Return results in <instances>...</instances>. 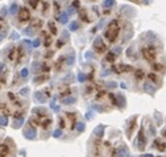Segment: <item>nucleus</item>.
Masks as SVG:
<instances>
[{
  "label": "nucleus",
  "mask_w": 166,
  "mask_h": 157,
  "mask_svg": "<svg viewBox=\"0 0 166 157\" xmlns=\"http://www.w3.org/2000/svg\"><path fill=\"white\" fill-rule=\"evenodd\" d=\"M41 0H29V4H31L32 8H37V4L40 3Z\"/></svg>",
  "instance_id": "393cba45"
},
{
  "label": "nucleus",
  "mask_w": 166,
  "mask_h": 157,
  "mask_svg": "<svg viewBox=\"0 0 166 157\" xmlns=\"http://www.w3.org/2000/svg\"><path fill=\"white\" fill-rule=\"evenodd\" d=\"M78 81H79V82H82V83L86 81V75L83 74V73H79V74H78Z\"/></svg>",
  "instance_id": "bb28decb"
},
{
  "label": "nucleus",
  "mask_w": 166,
  "mask_h": 157,
  "mask_svg": "<svg viewBox=\"0 0 166 157\" xmlns=\"http://www.w3.org/2000/svg\"><path fill=\"white\" fill-rule=\"evenodd\" d=\"M116 153H117L119 157H128V156H129L128 148H127L125 145H121V147H120L117 150H116Z\"/></svg>",
  "instance_id": "423d86ee"
},
{
  "label": "nucleus",
  "mask_w": 166,
  "mask_h": 157,
  "mask_svg": "<svg viewBox=\"0 0 166 157\" xmlns=\"http://www.w3.org/2000/svg\"><path fill=\"white\" fill-rule=\"evenodd\" d=\"M75 98H73V96H69V98H65V99H62V103L63 104H73V103H75Z\"/></svg>",
  "instance_id": "dca6fc26"
},
{
  "label": "nucleus",
  "mask_w": 166,
  "mask_h": 157,
  "mask_svg": "<svg viewBox=\"0 0 166 157\" xmlns=\"http://www.w3.org/2000/svg\"><path fill=\"white\" fill-rule=\"evenodd\" d=\"M137 145H139V149H144V145H145V137H144V132H142V130L139 132V137H137Z\"/></svg>",
  "instance_id": "39448f33"
},
{
  "label": "nucleus",
  "mask_w": 166,
  "mask_h": 157,
  "mask_svg": "<svg viewBox=\"0 0 166 157\" xmlns=\"http://www.w3.org/2000/svg\"><path fill=\"white\" fill-rule=\"evenodd\" d=\"M5 36H7V31H5V29H3V31L0 32V41H1V40H3Z\"/></svg>",
  "instance_id": "2f4dec72"
},
{
  "label": "nucleus",
  "mask_w": 166,
  "mask_h": 157,
  "mask_svg": "<svg viewBox=\"0 0 166 157\" xmlns=\"http://www.w3.org/2000/svg\"><path fill=\"white\" fill-rule=\"evenodd\" d=\"M149 78L152 79V81H154V82H157V81H158L157 75H156V74H153V73H150V74H149Z\"/></svg>",
  "instance_id": "72a5a7b5"
},
{
  "label": "nucleus",
  "mask_w": 166,
  "mask_h": 157,
  "mask_svg": "<svg viewBox=\"0 0 166 157\" xmlns=\"http://www.w3.org/2000/svg\"><path fill=\"white\" fill-rule=\"evenodd\" d=\"M34 98H36V100H38V102H41V103L46 102V96L44 95V92H41V91L34 92Z\"/></svg>",
  "instance_id": "9b49d317"
},
{
  "label": "nucleus",
  "mask_w": 166,
  "mask_h": 157,
  "mask_svg": "<svg viewBox=\"0 0 166 157\" xmlns=\"http://www.w3.org/2000/svg\"><path fill=\"white\" fill-rule=\"evenodd\" d=\"M77 130H78V132L85 131V124H83V123H77Z\"/></svg>",
  "instance_id": "cd10ccee"
},
{
  "label": "nucleus",
  "mask_w": 166,
  "mask_h": 157,
  "mask_svg": "<svg viewBox=\"0 0 166 157\" xmlns=\"http://www.w3.org/2000/svg\"><path fill=\"white\" fill-rule=\"evenodd\" d=\"M142 157H153V156H152V154H144Z\"/></svg>",
  "instance_id": "a18cd8bd"
},
{
  "label": "nucleus",
  "mask_w": 166,
  "mask_h": 157,
  "mask_svg": "<svg viewBox=\"0 0 166 157\" xmlns=\"http://www.w3.org/2000/svg\"><path fill=\"white\" fill-rule=\"evenodd\" d=\"M42 25V21L40 20V19H37V20H33V23H32V28H36V27H41Z\"/></svg>",
  "instance_id": "412c9836"
},
{
  "label": "nucleus",
  "mask_w": 166,
  "mask_h": 157,
  "mask_svg": "<svg viewBox=\"0 0 166 157\" xmlns=\"http://www.w3.org/2000/svg\"><path fill=\"white\" fill-rule=\"evenodd\" d=\"M28 20H31V11L25 7L20 8L19 9V21L24 23V21H28Z\"/></svg>",
  "instance_id": "20e7f679"
},
{
  "label": "nucleus",
  "mask_w": 166,
  "mask_h": 157,
  "mask_svg": "<svg viewBox=\"0 0 166 157\" xmlns=\"http://www.w3.org/2000/svg\"><path fill=\"white\" fill-rule=\"evenodd\" d=\"M81 16H82V17H85V20H86V21H90V20H88V17H87V15H86V12H85V9L81 11Z\"/></svg>",
  "instance_id": "ea45409f"
},
{
  "label": "nucleus",
  "mask_w": 166,
  "mask_h": 157,
  "mask_svg": "<svg viewBox=\"0 0 166 157\" xmlns=\"http://www.w3.org/2000/svg\"><path fill=\"white\" fill-rule=\"evenodd\" d=\"M129 126H128V128H127V133H128V136H131L132 135V131H133V128H135V124H136V118H132V119L129 120Z\"/></svg>",
  "instance_id": "9d476101"
},
{
  "label": "nucleus",
  "mask_w": 166,
  "mask_h": 157,
  "mask_svg": "<svg viewBox=\"0 0 166 157\" xmlns=\"http://www.w3.org/2000/svg\"><path fill=\"white\" fill-rule=\"evenodd\" d=\"M28 74H29V70H28V69H23V70H21V77H23V78H27Z\"/></svg>",
  "instance_id": "c85d7f7f"
},
{
  "label": "nucleus",
  "mask_w": 166,
  "mask_h": 157,
  "mask_svg": "<svg viewBox=\"0 0 166 157\" xmlns=\"http://www.w3.org/2000/svg\"><path fill=\"white\" fill-rule=\"evenodd\" d=\"M1 31H3V29H1V25H0V32H1Z\"/></svg>",
  "instance_id": "de8ad7c7"
},
{
  "label": "nucleus",
  "mask_w": 166,
  "mask_h": 157,
  "mask_svg": "<svg viewBox=\"0 0 166 157\" xmlns=\"http://www.w3.org/2000/svg\"><path fill=\"white\" fill-rule=\"evenodd\" d=\"M28 91H29V89H28V87H25V89H23V90H21V91H20V94H21V95H24V96H25V95H27V94H28Z\"/></svg>",
  "instance_id": "58836bf2"
},
{
  "label": "nucleus",
  "mask_w": 166,
  "mask_h": 157,
  "mask_svg": "<svg viewBox=\"0 0 166 157\" xmlns=\"http://www.w3.org/2000/svg\"><path fill=\"white\" fill-rule=\"evenodd\" d=\"M115 5V0H104L103 1V7L104 8H111Z\"/></svg>",
  "instance_id": "2eb2a0df"
},
{
  "label": "nucleus",
  "mask_w": 166,
  "mask_h": 157,
  "mask_svg": "<svg viewBox=\"0 0 166 157\" xmlns=\"http://www.w3.org/2000/svg\"><path fill=\"white\" fill-rule=\"evenodd\" d=\"M24 135H25V137H27V139L33 140L34 137H36V130H34V128H28V130L24 131Z\"/></svg>",
  "instance_id": "0eeeda50"
},
{
  "label": "nucleus",
  "mask_w": 166,
  "mask_h": 157,
  "mask_svg": "<svg viewBox=\"0 0 166 157\" xmlns=\"http://www.w3.org/2000/svg\"><path fill=\"white\" fill-rule=\"evenodd\" d=\"M90 1H92V0H90Z\"/></svg>",
  "instance_id": "09e8293b"
},
{
  "label": "nucleus",
  "mask_w": 166,
  "mask_h": 157,
  "mask_svg": "<svg viewBox=\"0 0 166 157\" xmlns=\"http://www.w3.org/2000/svg\"><path fill=\"white\" fill-rule=\"evenodd\" d=\"M74 59H75V55L74 54H70L67 57V61H66V63H67V65H73V63H74Z\"/></svg>",
  "instance_id": "4be33fe9"
},
{
  "label": "nucleus",
  "mask_w": 166,
  "mask_h": 157,
  "mask_svg": "<svg viewBox=\"0 0 166 157\" xmlns=\"http://www.w3.org/2000/svg\"><path fill=\"white\" fill-rule=\"evenodd\" d=\"M129 1H137V3H141V0H129Z\"/></svg>",
  "instance_id": "49530a36"
},
{
  "label": "nucleus",
  "mask_w": 166,
  "mask_h": 157,
  "mask_svg": "<svg viewBox=\"0 0 166 157\" xmlns=\"http://www.w3.org/2000/svg\"><path fill=\"white\" fill-rule=\"evenodd\" d=\"M61 133H62L61 130H55L54 132H53V136H54V137H59V136H61Z\"/></svg>",
  "instance_id": "7c9ffc66"
},
{
  "label": "nucleus",
  "mask_w": 166,
  "mask_h": 157,
  "mask_svg": "<svg viewBox=\"0 0 166 157\" xmlns=\"http://www.w3.org/2000/svg\"><path fill=\"white\" fill-rule=\"evenodd\" d=\"M58 21H59V23H62V24H66V23H67L69 21V15L67 13H61L59 15V17H58Z\"/></svg>",
  "instance_id": "ddd939ff"
},
{
  "label": "nucleus",
  "mask_w": 166,
  "mask_h": 157,
  "mask_svg": "<svg viewBox=\"0 0 166 157\" xmlns=\"http://www.w3.org/2000/svg\"><path fill=\"white\" fill-rule=\"evenodd\" d=\"M116 58V55L113 54V51H109L108 54H107V61H109V62H112L113 59Z\"/></svg>",
  "instance_id": "b1692460"
},
{
  "label": "nucleus",
  "mask_w": 166,
  "mask_h": 157,
  "mask_svg": "<svg viewBox=\"0 0 166 157\" xmlns=\"http://www.w3.org/2000/svg\"><path fill=\"white\" fill-rule=\"evenodd\" d=\"M46 78H47L46 75H44V77H40V78H36V79H34V82H36V83H40V81H44V79H46Z\"/></svg>",
  "instance_id": "e433bc0d"
},
{
  "label": "nucleus",
  "mask_w": 166,
  "mask_h": 157,
  "mask_svg": "<svg viewBox=\"0 0 166 157\" xmlns=\"http://www.w3.org/2000/svg\"><path fill=\"white\" fill-rule=\"evenodd\" d=\"M142 77H144V73L141 70H137V78H142Z\"/></svg>",
  "instance_id": "37998d69"
},
{
  "label": "nucleus",
  "mask_w": 166,
  "mask_h": 157,
  "mask_svg": "<svg viewBox=\"0 0 166 157\" xmlns=\"http://www.w3.org/2000/svg\"><path fill=\"white\" fill-rule=\"evenodd\" d=\"M24 123V118L23 116H20V118H17L16 120L13 122V128H19V127H21Z\"/></svg>",
  "instance_id": "4468645a"
},
{
  "label": "nucleus",
  "mask_w": 166,
  "mask_h": 157,
  "mask_svg": "<svg viewBox=\"0 0 166 157\" xmlns=\"http://www.w3.org/2000/svg\"><path fill=\"white\" fill-rule=\"evenodd\" d=\"M62 38H63L65 41H67L69 38H70V34H69L67 31H63V32H62Z\"/></svg>",
  "instance_id": "a878e982"
},
{
  "label": "nucleus",
  "mask_w": 166,
  "mask_h": 157,
  "mask_svg": "<svg viewBox=\"0 0 166 157\" xmlns=\"http://www.w3.org/2000/svg\"><path fill=\"white\" fill-rule=\"evenodd\" d=\"M49 29H50L51 34H55V33H57V28H55V25L53 24V23H49Z\"/></svg>",
  "instance_id": "5701e85b"
},
{
  "label": "nucleus",
  "mask_w": 166,
  "mask_h": 157,
  "mask_svg": "<svg viewBox=\"0 0 166 157\" xmlns=\"http://www.w3.org/2000/svg\"><path fill=\"white\" fill-rule=\"evenodd\" d=\"M141 53H142V57L149 62H153L157 57V50H156L154 46H152V45H149V46H144V48L141 49Z\"/></svg>",
  "instance_id": "f03ea898"
},
{
  "label": "nucleus",
  "mask_w": 166,
  "mask_h": 157,
  "mask_svg": "<svg viewBox=\"0 0 166 157\" xmlns=\"http://www.w3.org/2000/svg\"><path fill=\"white\" fill-rule=\"evenodd\" d=\"M9 152V148L5 144H0V157H5Z\"/></svg>",
  "instance_id": "f8f14e48"
},
{
  "label": "nucleus",
  "mask_w": 166,
  "mask_h": 157,
  "mask_svg": "<svg viewBox=\"0 0 166 157\" xmlns=\"http://www.w3.org/2000/svg\"><path fill=\"white\" fill-rule=\"evenodd\" d=\"M86 118H87V119H91L92 116H91V112H87V115H86Z\"/></svg>",
  "instance_id": "c03bdc74"
},
{
  "label": "nucleus",
  "mask_w": 166,
  "mask_h": 157,
  "mask_svg": "<svg viewBox=\"0 0 166 157\" xmlns=\"http://www.w3.org/2000/svg\"><path fill=\"white\" fill-rule=\"evenodd\" d=\"M24 34H25V36H33L34 34V29L33 28H27V29H24Z\"/></svg>",
  "instance_id": "6ab92c4d"
},
{
  "label": "nucleus",
  "mask_w": 166,
  "mask_h": 157,
  "mask_svg": "<svg viewBox=\"0 0 166 157\" xmlns=\"http://www.w3.org/2000/svg\"><path fill=\"white\" fill-rule=\"evenodd\" d=\"M94 135L95 136H98V137H103L104 136V126H98L94 130Z\"/></svg>",
  "instance_id": "6e6552de"
},
{
  "label": "nucleus",
  "mask_w": 166,
  "mask_h": 157,
  "mask_svg": "<svg viewBox=\"0 0 166 157\" xmlns=\"http://www.w3.org/2000/svg\"><path fill=\"white\" fill-rule=\"evenodd\" d=\"M92 46H94V49L98 51V53H104V51H107V45L104 44V41L102 40V37L95 38Z\"/></svg>",
  "instance_id": "7ed1b4c3"
},
{
  "label": "nucleus",
  "mask_w": 166,
  "mask_h": 157,
  "mask_svg": "<svg viewBox=\"0 0 166 157\" xmlns=\"http://www.w3.org/2000/svg\"><path fill=\"white\" fill-rule=\"evenodd\" d=\"M144 90H145L146 92H149V94H154V92H156V87H154L150 82H145V85H144Z\"/></svg>",
  "instance_id": "1a4fd4ad"
},
{
  "label": "nucleus",
  "mask_w": 166,
  "mask_h": 157,
  "mask_svg": "<svg viewBox=\"0 0 166 157\" xmlns=\"http://www.w3.org/2000/svg\"><path fill=\"white\" fill-rule=\"evenodd\" d=\"M92 108H94V110H96V111H103V107L96 106V104H94V106H92Z\"/></svg>",
  "instance_id": "a19ab883"
},
{
  "label": "nucleus",
  "mask_w": 166,
  "mask_h": 157,
  "mask_svg": "<svg viewBox=\"0 0 166 157\" xmlns=\"http://www.w3.org/2000/svg\"><path fill=\"white\" fill-rule=\"evenodd\" d=\"M78 28H79V24L77 23V21H73V23H70V25H69V29L73 31V32L78 31Z\"/></svg>",
  "instance_id": "a211bd4d"
},
{
  "label": "nucleus",
  "mask_w": 166,
  "mask_h": 157,
  "mask_svg": "<svg viewBox=\"0 0 166 157\" xmlns=\"http://www.w3.org/2000/svg\"><path fill=\"white\" fill-rule=\"evenodd\" d=\"M119 32H120V27H119V21H111L107 28V31L104 32V37L108 40V41L113 42L119 36Z\"/></svg>",
  "instance_id": "f257e3e1"
},
{
  "label": "nucleus",
  "mask_w": 166,
  "mask_h": 157,
  "mask_svg": "<svg viewBox=\"0 0 166 157\" xmlns=\"http://www.w3.org/2000/svg\"><path fill=\"white\" fill-rule=\"evenodd\" d=\"M38 67H41V63H38V62H33V66H32L33 71H37Z\"/></svg>",
  "instance_id": "c756f323"
},
{
  "label": "nucleus",
  "mask_w": 166,
  "mask_h": 157,
  "mask_svg": "<svg viewBox=\"0 0 166 157\" xmlns=\"http://www.w3.org/2000/svg\"><path fill=\"white\" fill-rule=\"evenodd\" d=\"M8 124V118L5 115L0 116V127H5Z\"/></svg>",
  "instance_id": "f3484780"
},
{
  "label": "nucleus",
  "mask_w": 166,
  "mask_h": 157,
  "mask_svg": "<svg viewBox=\"0 0 166 157\" xmlns=\"http://www.w3.org/2000/svg\"><path fill=\"white\" fill-rule=\"evenodd\" d=\"M17 38H19V33L12 32V34H11V40H17Z\"/></svg>",
  "instance_id": "f704fd0d"
},
{
  "label": "nucleus",
  "mask_w": 166,
  "mask_h": 157,
  "mask_svg": "<svg viewBox=\"0 0 166 157\" xmlns=\"http://www.w3.org/2000/svg\"><path fill=\"white\" fill-rule=\"evenodd\" d=\"M40 44H41V41L38 40V38H37V40H34V41L32 42V45H33L34 48H38V46H40Z\"/></svg>",
  "instance_id": "473e14b6"
},
{
  "label": "nucleus",
  "mask_w": 166,
  "mask_h": 157,
  "mask_svg": "<svg viewBox=\"0 0 166 157\" xmlns=\"http://www.w3.org/2000/svg\"><path fill=\"white\" fill-rule=\"evenodd\" d=\"M50 123H51V120H49V119H47V120H45L44 123H42V127H44V128H47V127H49V124H50Z\"/></svg>",
  "instance_id": "c9c22d12"
},
{
  "label": "nucleus",
  "mask_w": 166,
  "mask_h": 157,
  "mask_svg": "<svg viewBox=\"0 0 166 157\" xmlns=\"http://www.w3.org/2000/svg\"><path fill=\"white\" fill-rule=\"evenodd\" d=\"M17 11H19V7H17V4H12V5L9 7V13H11V15H15V13L17 12Z\"/></svg>",
  "instance_id": "aec40b11"
},
{
  "label": "nucleus",
  "mask_w": 166,
  "mask_h": 157,
  "mask_svg": "<svg viewBox=\"0 0 166 157\" xmlns=\"http://www.w3.org/2000/svg\"><path fill=\"white\" fill-rule=\"evenodd\" d=\"M85 55H86V58H87V59H91V58H94V54H92L91 51H87Z\"/></svg>",
  "instance_id": "4c0bfd02"
},
{
  "label": "nucleus",
  "mask_w": 166,
  "mask_h": 157,
  "mask_svg": "<svg viewBox=\"0 0 166 157\" xmlns=\"http://www.w3.org/2000/svg\"><path fill=\"white\" fill-rule=\"evenodd\" d=\"M153 69H154V70H162V66L156 63V65H153Z\"/></svg>",
  "instance_id": "79ce46f5"
}]
</instances>
